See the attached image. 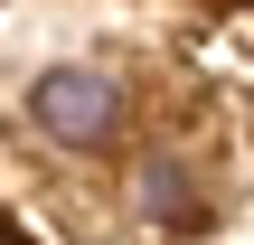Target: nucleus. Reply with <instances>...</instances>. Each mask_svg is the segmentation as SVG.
Masks as SVG:
<instances>
[{
  "label": "nucleus",
  "instance_id": "1",
  "mask_svg": "<svg viewBox=\"0 0 254 245\" xmlns=\"http://www.w3.org/2000/svg\"><path fill=\"white\" fill-rule=\"evenodd\" d=\"M28 113H38L47 142H66V151H104V142L123 132V85H113L104 66H47V76L28 85Z\"/></svg>",
  "mask_w": 254,
  "mask_h": 245
},
{
  "label": "nucleus",
  "instance_id": "2",
  "mask_svg": "<svg viewBox=\"0 0 254 245\" xmlns=\"http://www.w3.org/2000/svg\"><path fill=\"white\" fill-rule=\"evenodd\" d=\"M141 217L151 227H207V198H198V179H189V161H141Z\"/></svg>",
  "mask_w": 254,
  "mask_h": 245
}]
</instances>
